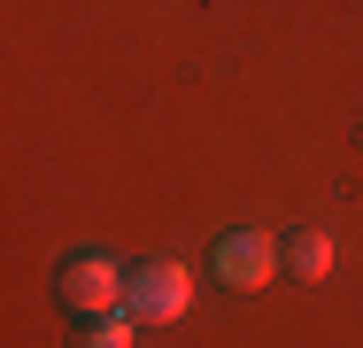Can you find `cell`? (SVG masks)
I'll list each match as a JSON object with an SVG mask.
<instances>
[{"label": "cell", "mask_w": 363, "mask_h": 348, "mask_svg": "<svg viewBox=\"0 0 363 348\" xmlns=\"http://www.w3.org/2000/svg\"><path fill=\"white\" fill-rule=\"evenodd\" d=\"M124 278L108 256H62V271H55V294H62V310H70L77 325H101V317H124Z\"/></svg>", "instance_id": "cell-1"}, {"label": "cell", "mask_w": 363, "mask_h": 348, "mask_svg": "<svg viewBox=\"0 0 363 348\" xmlns=\"http://www.w3.org/2000/svg\"><path fill=\"white\" fill-rule=\"evenodd\" d=\"M186 302H194V278H186V263H132V278H124V317L132 325H178L186 317Z\"/></svg>", "instance_id": "cell-2"}, {"label": "cell", "mask_w": 363, "mask_h": 348, "mask_svg": "<svg viewBox=\"0 0 363 348\" xmlns=\"http://www.w3.org/2000/svg\"><path fill=\"white\" fill-rule=\"evenodd\" d=\"M279 263H286V248H279V240H263V232H224L217 248H209V271H217L224 286H240V294L271 286Z\"/></svg>", "instance_id": "cell-3"}, {"label": "cell", "mask_w": 363, "mask_h": 348, "mask_svg": "<svg viewBox=\"0 0 363 348\" xmlns=\"http://www.w3.org/2000/svg\"><path fill=\"white\" fill-rule=\"evenodd\" d=\"M279 248H286L294 278H325L333 271V232H294V240H279Z\"/></svg>", "instance_id": "cell-4"}, {"label": "cell", "mask_w": 363, "mask_h": 348, "mask_svg": "<svg viewBox=\"0 0 363 348\" xmlns=\"http://www.w3.org/2000/svg\"><path fill=\"white\" fill-rule=\"evenodd\" d=\"M77 348H132V317H101V325H85Z\"/></svg>", "instance_id": "cell-5"}]
</instances>
